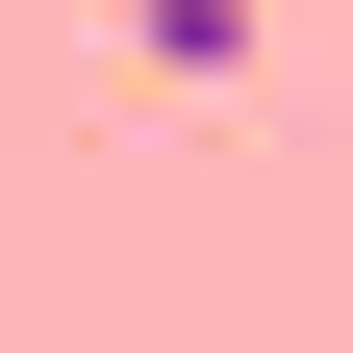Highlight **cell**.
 <instances>
[{"label":"cell","instance_id":"6da1fadb","mask_svg":"<svg viewBox=\"0 0 353 353\" xmlns=\"http://www.w3.org/2000/svg\"><path fill=\"white\" fill-rule=\"evenodd\" d=\"M126 51H152V76H228V51H252V0H126Z\"/></svg>","mask_w":353,"mask_h":353}]
</instances>
